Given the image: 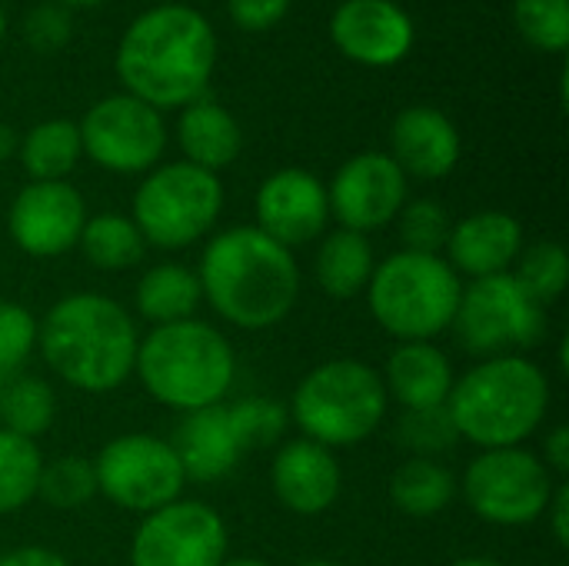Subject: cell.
Returning a JSON list of instances; mask_svg holds the SVG:
<instances>
[{
	"label": "cell",
	"instance_id": "obj_1",
	"mask_svg": "<svg viewBox=\"0 0 569 566\" xmlns=\"http://www.w3.org/2000/svg\"><path fill=\"white\" fill-rule=\"evenodd\" d=\"M217 63V33L210 20L187 3L143 10L117 47V73L130 97L163 107H187L207 97Z\"/></svg>",
	"mask_w": 569,
	"mask_h": 566
},
{
	"label": "cell",
	"instance_id": "obj_2",
	"mask_svg": "<svg viewBox=\"0 0 569 566\" xmlns=\"http://www.w3.org/2000/svg\"><path fill=\"white\" fill-rule=\"evenodd\" d=\"M197 280L210 307L240 330L277 327L300 294L293 254L257 227L217 234L203 250Z\"/></svg>",
	"mask_w": 569,
	"mask_h": 566
},
{
	"label": "cell",
	"instance_id": "obj_3",
	"mask_svg": "<svg viewBox=\"0 0 569 566\" xmlns=\"http://www.w3.org/2000/svg\"><path fill=\"white\" fill-rule=\"evenodd\" d=\"M47 367L87 394L117 390L137 364V327L130 314L103 294H70L47 310L37 327Z\"/></svg>",
	"mask_w": 569,
	"mask_h": 566
},
{
	"label": "cell",
	"instance_id": "obj_4",
	"mask_svg": "<svg viewBox=\"0 0 569 566\" xmlns=\"http://www.w3.org/2000/svg\"><path fill=\"white\" fill-rule=\"evenodd\" d=\"M550 384L543 370L517 354L490 357L463 380H453L447 410L460 437L483 450L517 447L547 417Z\"/></svg>",
	"mask_w": 569,
	"mask_h": 566
},
{
	"label": "cell",
	"instance_id": "obj_5",
	"mask_svg": "<svg viewBox=\"0 0 569 566\" xmlns=\"http://www.w3.org/2000/svg\"><path fill=\"white\" fill-rule=\"evenodd\" d=\"M133 370L153 400L193 414L223 400L233 384L237 360L230 340L217 327L190 317L157 327L137 347Z\"/></svg>",
	"mask_w": 569,
	"mask_h": 566
},
{
	"label": "cell",
	"instance_id": "obj_6",
	"mask_svg": "<svg viewBox=\"0 0 569 566\" xmlns=\"http://www.w3.org/2000/svg\"><path fill=\"white\" fill-rule=\"evenodd\" d=\"M460 294L463 284L447 260L413 250L387 257L367 284L373 320L403 344L443 334L457 317Z\"/></svg>",
	"mask_w": 569,
	"mask_h": 566
},
{
	"label": "cell",
	"instance_id": "obj_7",
	"mask_svg": "<svg viewBox=\"0 0 569 566\" xmlns=\"http://www.w3.org/2000/svg\"><path fill=\"white\" fill-rule=\"evenodd\" d=\"M307 440L320 447H353L367 440L387 414L383 377L360 360H330L310 370L290 404Z\"/></svg>",
	"mask_w": 569,
	"mask_h": 566
},
{
	"label": "cell",
	"instance_id": "obj_8",
	"mask_svg": "<svg viewBox=\"0 0 569 566\" xmlns=\"http://www.w3.org/2000/svg\"><path fill=\"white\" fill-rule=\"evenodd\" d=\"M223 210L220 177L193 163H167L153 170L133 197V224L147 244L183 250L197 244Z\"/></svg>",
	"mask_w": 569,
	"mask_h": 566
},
{
	"label": "cell",
	"instance_id": "obj_9",
	"mask_svg": "<svg viewBox=\"0 0 569 566\" xmlns=\"http://www.w3.org/2000/svg\"><path fill=\"white\" fill-rule=\"evenodd\" d=\"M460 344L480 357H507V350L533 347L547 334V307H540L513 274L473 280L460 294L453 324Z\"/></svg>",
	"mask_w": 569,
	"mask_h": 566
},
{
	"label": "cell",
	"instance_id": "obj_10",
	"mask_svg": "<svg viewBox=\"0 0 569 566\" xmlns=\"http://www.w3.org/2000/svg\"><path fill=\"white\" fill-rule=\"evenodd\" d=\"M463 494L470 510L497 527H523L543 517L553 497L550 467L520 447L483 450L467 477Z\"/></svg>",
	"mask_w": 569,
	"mask_h": 566
},
{
	"label": "cell",
	"instance_id": "obj_11",
	"mask_svg": "<svg viewBox=\"0 0 569 566\" xmlns=\"http://www.w3.org/2000/svg\"><path fill=\"white\" fill-rule=\"evenodd\" d=\"M93 474L97 490L133 514H153L180 500V490L187 484L177 450L167 440L147 434H127L110 440L100 450Z\"/></svg>",
	"mask_w": 569,
	"mask_h": 566
},
{
	"label": "cell",
	"instance_id": "obj_12",
	"mask_svg": "<svg viewBox=\"0 0 569 566\" xmlns=\"http://www.w3.org/2000/svg\"><path fill=\"white\" fill-rule=\"evenodd\" d=\"M77 130L83 153H90L93 163L113 173H143L160 160L167 147L160 110L130 93L103 97L100 103H93Z\"/></svg>",
	"mask_w": 569,
	"mask_h": 566
},
{
	"label": "cell",
	"instance_id": "obj_13",
	"mask_svg": "<svg viewBox=\"0 0 569 566\" xmlns=\"http://www.w3.org/2000/svg\"><path fill=\"white\" fill-rule=\"evenodd\" d=\"M227 527L207 504L173 500L143 517L130 544V566H220Z\"/></svg>",
	"mask_w": 569,
	"mask_h": 566
},
{
	"label": "cell",
	"instance_id": "obj_14",
	"mask_svg": "<svg viewBox=\"0 0 569 566\" xmlns=\"http://www.w3.org/2000/svg\"><path fill=\"white\" fill-rule=\"evenodd\" d=\"M330 210L343 230L367 234L387 227L407 203V173L387 153H357L330 183Z\"/></svg>",
	"mask_w": 569,
	"mask_h": 566
},
{
	"label": "cell",
	"instance_id": "obj_15",
	"mask_svg": "<svg viewBox=\"0 0 569 566\" xmlns=\"http://www.w3.org/2000/svg\"><path fill=\"white\" fill-rule=\"evenodd\" d=\"M87 224L83 197L67 180H33L10 207V237L30 257H60Z\"/></svg>",
	"mask_w": 569,
	"mask_h": 566
},
{
	"label": "cell",
	"instance_id": "obj_16",
	"mask_svg": "<svg viewBox=\"0 0 569 566\" xmlns=\"http://www.w3.org/2000/svg\"><path fill=\"white\" fill-rule=\"evenodd\" d=\"M327 217H330L327 187L307 170L297 167L277 170L257 190V220H260L257 230H263L270 240H277L287 250L317 240L327 227Z\"/></svg>",
	"mask_w": 569,
	"mask_h": 566
},
{
	"label": "cell",
	"instance_id": "obj_17",
	"mask_svg": "<svg viewBox=\"0 0 569 566\" xmlns=\"http://www.w3.org/2000/svg\"><path fill=\"white\" fill-rule=\"evenodd\" d=\"M330 37L363 67H393L413 47V20L393 0H343L330 17Z\"/></svg>",
	"mask_w": 569,
	"mask_h": 566
},
{
	"label": "cell",
	"instance_id": "obj_18",
	"mask_svg": "<svg viewBox=\"0 0 569 566\" xmlns=\"http://www.w3.org/2000/svg\"><path fill=\"white\" fill-rule=\"evenodd\" d=\"M273 494L277 500L300 514V517H317L330 510V504L340 494V464L333 454L313 440H293L287 444L270 470Z\"/></svg>",
	"mask_w": 569,
	"mask_h": 566
},
{
	"label": "cell",
	"instance_id": "obj_19",
	"mask_svg": "<svg viewBox=\"0 0 569 566\" xmlns=\"http://www.w3.org/2000/svg\"><path fill=\"white\" fill-rule=\"evenodd\" d=\"M447 250H450V267L457 270V277L460 274L473 280L497 277L517 264L523 250V227L517 224V217L503 210H483L453 224Z\"/></svg>",
	"mask_w": 569,
	"mask_h": 566
},
{
	"label": "cell",
	"instance_id": "obj_20",
	"mask_svg": "<svg viewBox=\"0 0 569 566\" xmlns=\"http://www.w3.org/2000/svg\"><path fill=\"white\" fill-rule=\"evenodd\" d=\"M390 140L397 167L420 180H440L460 160V133L450 117L433 107H407L393 120Z\"/></svg>",
	"mask_w": 569,
	"mask_h": 566
},
{
	"label": "cell",
	"instance_id": "obj_21",
	"mask_svg": "<svg viewBox=\"0 0 569 566\" xmlns=\"http://www.w3.org/2000/svg\"><path fill=\"white\" fill-rule=\"evenodd\" d=\"M170 447L177 450L187 480H200V484L233 474V467L240 464V454H243L233 414L223 404L187 414V420L180 424L177 440Z\"/></svg>",
	"mask_w": 569,
	"mask_h": 566
},
{
	"label": "cell",
	"instance_id": "obj_22",
	"mask_svg": "<svg viewBox=\"0 0 569 566\" xmlns=\"http://www.w3.org/2000/svg\"><path fill=\"white\" fill-rule=\"evenodd\" d=\"M383 387L407 410H433L443 407L453 390V367L430 340L400 344L387 360Z\"/></svg>",
	"mask_w": 569,
	"mask_h": 566
},
{
	"label": "cell",
	"instance_id": "obj_23",
	"mask_svg": "<svg viewBox=\"0 0 569 566\" xmlns=\"http://www.w3.org/2000/svg\"><path fill=\"white\" fill-rule=\"evenodd\" d=\"M177 137L187 153V163L210 170V173L230 167L243 147V133H240V123L233 120V113L207 97L183 107Z\"/></svg>",
	"mask_w": 569,
	"mask_h": 566
},
{
	"label": "cell",
	"instance_id": "obj_24",
	"mask_svg": "<svg viewBox=\"0 0 569 566\" xmlns=\"http://www.w3.org/2000/svg\"><path fill=\"white\" fill-rule=\"evenodd\" d=\"M373 247L363 234L337 230L323 240L317 254V280L333 300L357 297L373 277Z\"/></svg>",
	"mask_w": 569,
	"mask_h": 566
},
{
	"label": "cell",
	"instance_id": "obj_25",
	"mask_svg": "<svg viewBox=\"0 0 569 566\" xmlns=\"http://www.w3.org/2000/svg\"><path fill=\"white\" fill-rule=\"evenodd\" d=\"M200 297L203 294H200L197 274L180 264H160V267L147 270L143 280L137 284V310L147 320H153L157 327L190 320Z\"/></svg>",
	"mask_w": 569,
	"mask_h": 566
},
{
	"label": "cell",
	"instance_id": "obj_26",
	"mask_svg": "<svg viewBox=\"0 0 569 566\" xmlns=\"http://www.w3.org/2000/svg\"><path fill=\"white\" fill-rule=\"evenodd\" d=\"M457 494V480L453 474L430 460V457H413L407 464L397 467L393 480H390V497L397 504V510H403L407 517H437Z\"/></svg>",
	"mask_w": 569,
	"mask_h": 566
},
{
	"label": "cell",
	"instance_id": "obj_27",
	"mask_svg": "<svg viewBox=\"0 0 569 566\" xmlns=\"http://www.w3.org/2000/svg\"><path fill=\"white\" fill-rule=\"evenodd\" d=\"M83 153L80 130L73 120H43L37 123L23 143H20V160L23 170L33 180H63Z\"/></svg>",
	"mask_w": 569,
	"mask_h": 566
},
{
	"label": "cell",
	"instance_id": "obj_28",
	"mask_svg": "<svg viewBox=\"0 0 569 566\" xmlns=\"http://www.w3.org/2000/svg\"><path fill=\"white\" fill-rule=\"evenodd\" d=\"M77 244H80L83 257L93 267H100V270H127V267L140 264L147 240H143V234L137 230V224L130 217L100 214V217L83 224Z\"/></svg>",
	"mask_w": 569,
	"mask_h": 566
},
{
	"label": "cell",
	"instance_id": "obj_29",
	"mask_svg": "<svg viewBox=\"0 0 569 566\" xmlns=\"http://www.w3.org/2000/svg\"><path fill=\"white\" fill-rule=\"evenodd\" d=\"M40 470L43 460L37 444L0 430V514H17L37 497Z\"/></svg>",
	"mask_w": 569,
	"mask_h": 566
},
{
	"label": "cell",
	"instance_id": "obj_30",
	"mask_svg": "<svg viewBox=\"0 0 569 566\" xmlns=\"http://www.w3.org/2000/svg\"><path fill=\"white\" fill-rule=\"evenodd\" d=\"M53 414H57L53 390L37 377H17L0 394V417L7 424L3 430H10L17 437L37 440L40 434L50 430Z\"/></svg>",
	"mask_w": 569,
	"mask_h": 566
},
{
	"label": "cell",
	"instance_id": "obj_31",
	"mask_svg": "<svg viewBox=\"0 0 569 566\" xmlns=\"http://www.w3.org/2000/svg\"><path fill=\"white\" fill-rule=\"evenodd\" d=\"M520 270L513 274L517 284L540 304H553L557 297H563L569 280V257L567 250L553 240H540L527 250H520Z\"/></svg>",
	"mask_w": 569,
	"mask_h": 566
},
{
	"label": "cell",
	"instance_id": "obj_32",
	"mask_svg": "<svg viewBox=\"0 0 569 566\" xmlns=\"http://www.w3.org/2000/svg\"><path fill=\"white\" fill-rule=\"evenodd\" d=\"M37 494L57 507V510H77L97 494V474L93 464L83 457H60L40 470Z\"/></svg>",
	"mask_w": 569,
	"mask_h": 566
},
{
	"label": "cell",
	"instance_id": "obj_33",
	"mask_svg": "<svg viewBox=\"0 0 569 566\" xmlns=\"http://www.w3.org/2000/svg\"><path fill=\"white\" fill-rule=\"evenodd\" d=\"M513 17L527 43L547 53H567L569 0H517Z\"/></svg>",
	"mask_w": 569,
	"mask_h": 566
},
{
	"label": "cell",
	"instance_id": "obj_34",
	"mask_svg": "<svg viewBox=\"0 0 569 566\" xmlns=\"http://www.w3.org/2000/svg\"><path fill=\"white\" fill-rule=\"evenodd\" d=\"M397 217H400V237H403L407 250L437 257V250L447 247L453 224H450V214L443 210V203L413 200V203H403V210Z\"/></svg>",
	"mask_w": 569,
	"mask_h": 566
},
{
	"label": "cell",
	"instance_id": "obj_35",
	"mask_svg": "<svg viewBox=\"0 0 569 566\" xmlns=\"http://www.w3.org/2000/svg\"><path fill=\"white\" fill-rule=\"evenodd\" d=\"M457 427H453V417L443 407H433V410H407V417L400 420V440L420 454V457H433V454H443L457 444Z\"/></svg>",
	"mask_w": 569,
	"mask_h": 566
},
{
	"label": "cell",
	"instance_id": "obj_36",
	"mask_svg": "<svg viewBox=\"0 0 569 566\" xmlns=\"http://www.w3.org/2000/svg\"><path fill=\"white\" fill-rule=\"evenodd\" d=\"M230 414H233V424H237L243 450L267 447V444H273L287 430V410L280 404L267 400V397L237 400L230 407Z\"/></svg>",
	"mask_w": 569,
	"mask_h": 566
},
{
	"label": "cell",
	"instance_id": "obj_37",
	"mask_svg": "<svg viewBox=\"0 0 569 566\" xmlns=\"http://www.w3.org/2000/svg\"><path fill=\"white\" fill-rule=\"evenodd\" d=\"M37 344V320L20 304H0V380L17 374Z\"/></svg>",
	"mask_w": 569,
	"mask_h": 566
},
{
	"label": "cell",
	"instance_id": "obj_38",
	"mask_svg": "<svg viewBox=\"0 0 569 566\" xmlns=\"http://www.w3.org/2000/svg\"><path fill=\"white\" fill-rule=\"evenodd\" d=\"M23 30H27V40L33 50H57L70 40V17L63 7L47 3V7H37L27 13Z\"/></svg>",
	"mask_w": 569,
	"mask_h": 566
},
{
	"label": "cell",
	"instance_id": "obj_39",
	"mask_svg": "<svg viewBox=\"0 0 569 566\" xmlns=\"http://www.w3.org/2000/svg\"><path fill=\"white\" fill-rule=\"evenodd\" d=\"M227 10L243 30H270L287 17L290 0H227Z\"/></svg>",
	"mask_w": 569,
	"mask_h": 566
},
{
	"label": "cell",
	"instance_id": "obj_40",
	"mask_svg": "<svg viewBox=\"0 0 569 566\" xmlns=\"http://www.w3.org/2000/svg\"><path fill=\"white\" fill-rule=\"evenodd\" d=\"M0 566H67V560L47 547H20L0 557Z\"/></svg>",
	"mask_w": 569,
	"mask_h": 566
},
{
	"label": "cell",
	"instance_id": "obj_41",
	"mask_svg": "<svg viewBox=\"0 0 569 566\" xmlns=\"http://www.w3.org/2000/svg\"><path fill=\"white\" fill-rule=\"evenodd\" d=\"M553 514V537L560 547H569V484H560L550 497V507Z\"/></svg>",
	"mask_w": 569,
	"mask_h": 566
},
{
	"label": "cell",
	"instance_id": "obj_42",
	"mask_svg": "<svg viewBox=\"0 0 569 566\" xmlns=\"http://www.w3.org/2000/svg\"><path fill=\"white\" fill-rule=\"evenodd\" d=\"M543 454H547V467H553L557 474H569V427H557L547 437Z\"/></svg>",
	"mask_w": 569,
	"mask_h": 566
},
{
	"label": "cell",
	"instance_id": "obj_43",
	"mask_svg": "<svg viewBox=\"0 0 569 566\" xmlns=\"http://www.w3.org/2000/svg\"><path fill=\"white\" fill-rule=\"evenodd\" d=\"M17 150V137L10 127H0V157H10Z\"/></svg>",
	"mask_w": 569,
	"mask_h": 566
},
{
	"label": "cell",
	"instance_id": "obj_44",
	"mask_svg": "<svg viewBox=\"0 0 569 566\" xmlns=\"http://www.w3.org/2000/svg\"><path fill=\"white\" fill-rule=\"evenodd\" d=\"M453 566H500L497 560H487V557H467V560H457Z\"/></svg>",
	"mask_w": 569,
	"mask_h": 566
},
{
	"label": "cell",
	"instance_id": "obj_45",
	"mask_svg": "<svg viewBox=\"0 0 569 566\" xmlns=\"http://www.w3.org/2000/svg\"><path fill=\"white\" fill-rule=\"evenodd\" d=\"M220 566H270V564H263V560H250V557H240V560H223Z\"/></svg>",
	"mask_w": 569,
	"mask_h": 566
},
{
	"label": "cell",
	"instance_id": "obj_46",
	"mask_svg": "<svg viewBox=\"0 0 569 566\" xmlns=\"http://www.w3.org/2000/svg\"><path fill=\"white\" fill-rule=\"evenodd\" d=\"M67 7H97V3H103V0H63Z\"/></svg>",
	"mask_w": 569,
	"mask_h": 566
},
{
	"label": "cell",
	"instance_id": "obj_47",
	"mask_svg": "<svg viewBox=\"0 0 569 566\" xmlns=\"http://www.w3.org/2000/svg\"><path fill=\"white\" fill-rule=\"evenodd\" d=\"M3 33H7V17H3V7H0V40H3Z\"/></svg>",
	"mask_w": 569,
	"mask_h": 566
},
{
	"label": "cell",
	"instance_id": "obj_48",
	"mask_svg": "<svg viewBox=\"0 0 569 566\" xmlns=\"http://www.w3.org/2000/svg\"><path fill=\"white\" fill-rule=\"evenodd\" d=\"M300 566H337V564H330V560H307V564H300Z\"/></svg>",
	"mask_w": 569,
	"mask_h": 566
}]
</instances>
